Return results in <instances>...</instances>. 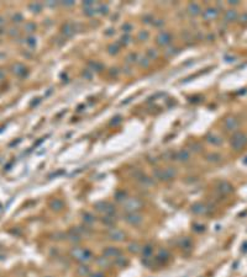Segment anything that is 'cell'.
Here are the masks:
<instances>
[{"instance_id": "38", "label": "cell", "mask_w": 247, "mask_h": 277, "mask_svg": "<svg viewBox=\"0 0 247 277\" xmlns=\"http://www.w3.org/2000/svg\"><path fill=\"white\" fill-rule=\"evenodd\" d=\"M122 31L125 32V33H128V32H131L132 31V29H134V26L131 25V23H130V22H126V23H124L122 25Z\"/></svg>"}, {"instance_id": "53", "label": "cell", "mask_w": 247, "mask_h": 277, "mask_svg": "<svg viewBox=\"0 0 247 277\" xmlns=\"http://www.w3.org/2000/svg\"><path fill=\"white\" fill-rule=\"evenodd\" d=\"M2 31H3V30H2V29H0V35H2V33H3V32H2Z\"/></svg>"}, {"instance_id": "15", "label": "cell", "mask_w": 247, "mask_h": 277, "mask_svg": "<svg viewBox=\"0 0 247 277\" xmlns=\"http://www.w3.org/2000/svg\"><path fill=\"white\" fill-rule=\"evenodd\" d=\"M219 15V11L215 8H207L205 11H203V17L205 20H214Z\"/></svg>"}, {"instance_id": "32", "label": "cell", "mask_w": 247, "mask_h": 277, "mask_svg": "<svg viewBox=\"0 0 247 277\" xmlns=\"http://www.w3.org/2000/svg\"><path fill=\"white\" fill-rule=\"evenodd\" d=\"M25 43L30 48H33V47L36 46V38H35L33 36H29L27 38L25 39Z\"/></svg>"}, {"instance_id": "34", "label": "cell", "mask_w": 247, "mask_h": 277, "mask_svg": "<svg viewBox=\"0 0 247 277\" xmlns=\"http://www.w3.org/2000/svg\"><path fill=\"white\" fill-rule=\"evenodd\" d=\"M126 199H127V195H126L124 191H120V192L116 193V201H119L120 203H122Z\"/></svg>"}, {"instance_id": "41", "label": "cell", "mask_w": 247, "mask_h": 277, "mask_svg": "<svg viewBox=\"0 0 247 277\" xmlns=\"http://www.w3.org/2000/svg\"><path fill=\"white\" fill-rule=\"evenodd\" d=\"M130 39H131V37H130L128 35H125V36H122V37H121L120 41H121V43H122L124 46H127V45L130 43Z\"/></svg>"}, {"instance_id": "6", "label": "cell", "mask_w": 247, "mask_h": 277, "mask_svg": "<svg viewBox=\"0 0 247 277\" xmlns=\"http://www.w3.org/2000/svg\"><path fill=\"white\" fill-rule=\"evenodd\" d=\"M124 220L127 224H130V226L137 227V226H140L142 222H144V217H142L138 212H132V213H126L124 216Z\"/></svg>"}, {"instance_id": "47", "label": "cell", "mask_w": 247, "mask_h": 277, "mask_svg": "<svg viewBox=\"0 0 247 277\" xmlns=\"http://www.w3.org/2000/svg\"><path fill=\"white\" fill-rule=\"evenodd\" d=\"M64 6H72V5H74V2H72V0H68V2H64V3H62Z\"/></svg>"}, {"instance_id": "43", "label": "cell", "mask_w": 247, "mask_h": 277, "mask_svg": "<svg viewBox=\"0 0 247 277\" xmlns=\"http://www.w3.org/2000/svg\"><path fill=\"white\" fill-rule=\"evenodd\" d=\"M142 20H144L145 23H152V21H154V17L152 15H145Z\"/></svg>"}, {"instance_id": "35", "label": "cell", "mask_w": 247, "mask_h": 277, "mask_svg": "<svg viewBox=\"0 0 247 277\" xmlns=\"http://www.w3.org/2000/svg\"><path fill=\"white\" fill-rule=\"evenodd\" d=\"M25 30L26 32H29V33H32L35 30H36V25L33 22H27L25 25Z\"/></svg>"}, {"instance_id": "51", "label": "cell", "mask_w": 247, "mask_h": 277, "mask_svg": "<svg viewBox=\"0 0 247 277\" xmlns=\"http://www.w3.org/2000/svg\"><path fill=\"white\" fill-rule=\"evenodd\" d=\"M229 4H230V5H237L239 2H229Z\"/></svg>"}, {"instance_id": "4", "label": "cell", "mask_w": 247, "mask_h": 277, "mask_svg": "<svg viewBox=\"0 0 247 277\" xmlns=\"http://www.w3.org/2000/svg\"><path fill=\"white\" fill-rule=\"evenodd\" d=\"M94 207H95V209L98 211V212L103 213L104 216H106V217H114L116 214L115 207L108 201H100V202L95 203Z\"/></svg>"}, {"instance_id": "21", "label": "cell", "mask_w": 247, "mask_h": 277, "mask_svg": "<svg viewBox=\"0 0 247 277\" xmlns=\"http://www.w3.org/2000/svg\"><path fill=\"white\" fill-rule=\"evenodd\" d=\"M49 207L53 211H61L63 208V201L59 199H55L49 202Z\"/></svg>"}, {"instance_id": "2", "label": "cell", "mask_w": 247, "mask_h": 277, "mask_svg": "<svg viewBox=\"0 0 247 277\" xmlns=\"http://www.w3.org/2000/svg\"><path fill=\"white\" fill-rule=\"evenodd\" d=\"M71 256L81 263H85L93 259V254L87 248H73L71 250Z\"/></svg>"}, {"instance_id": "22", "label": "cell", "mask_w": 247, "mask_h": 277, "mask_svg": "<svg viewBox=\"0 0 247 277\" xmlns=\"http://www.w3.org/2000/svg\"><path fill=\"white\" fill-rule=\"evenodd\" d=\"M127 249H128V251L131 253V254H138V253L142 251V246H141L138 243H131V244H128Z\"/></svg>"}, {"instance_id": "18", "label": "cell", "mask_w": 247, "mask_h": 277, "mask_svg": "<svg viewBox=\"0 0 247 277\" xmlns=\"http://www.w3.org/2000/svg\"><path fill=\"white\" fill-rule=\"evenodd\" d=\"M187 11H188V14L192 15V16H198L201 14V9L199 6V4L197 3H190L187 8Z\"/></svg>"}, {"instance_id": "39", "label": "cell", "mask_w": 247, "mask_h": 277, "mask_svg": "<svg viewBox=\"0 0 247 277\" xmlns=\"http://www.w3.org/2000/svg\"><path fill=\"white\" fill-rule=\"evenodd\" d=\"M147 56H148L150 59H156L158 57V52L156 49H148L147 51Z\"/></svg>"}, {"instance_id": "9", "label": "cell", "mask_w": 247, "mask_h": 277, "mask_svg": "<svg viewBox=\"0 0 247 277\" xmlns=\"http://www.w3.org/2000/svg\"><path fill=\"white\" fill-rule=\"evenodd\" d=\"M173 160H177L180 163L190 162V152L188 149H180V150L173 152Z\"/></svg>"}, {"instance_id": "23", "label": "cell", "mask_w": 247, "mask_h": 277, "mask_svg": "<svg viewBox=\"0 0 247 277\" xmlns=\"http://www.w3.org/2000/svg\"><path fill=\"white\" fill-rule=\"evenodd\" d=\"M112 262L115 263L116 266H119V267H125L127 263H128V260L125 257V256H122V255H120L119 257H116L115 260H112Z\"/></svg>"}, {"instance_id": "7", "label": "cell", "mask_w": 247, "mask_h": 277, "mask_svg": "<svg viewBox=\"0 0 247 277\" xmlns=\"http://www.w3.org/2000/svg\"><path fill=\"white\" fill-rule=\"evenodd\" d=\"M108 238L112 242H122L126 238V233L116 227H111L108 230Z\"/></svg>"}, {"instance_id": "25", "label": "cell", "mask_w": 247, "mask_h": 277, "mask_svg": "<svg viewBox=\"0 0 247 277\" xmlns=\"http://www.w3.org/2000/svg\"><path fill=\"white\" fill-rule=\"evenodd\" d=\"M97 262H98V265L99 266H101V267H108L110 263H111V261H110V259H108V257H105V256H101V257H98L97 259Z\"/></svg>"}, {"instance_id": "49", "label": "cell", "mask_w": 247, "mask_h": 277, "mask_svg": "<svg viewBox=\"0 0 247 277\" xmlns=\"http://www.w3.org/2000/svg\"><path fill=\"white\" fill-rule=\"evenodd\" d=\"M4 22H5V19H4L3 16H0V26H3V25H4Z\"/></svg>"}, {"instance_id": "30", "label": "cell", "mask_w": 247, "mask_h": 277, "mask_svg": "<svg viewBox=\"0 0 247 277\" xmlns=\"http://www.w3.org/2000/svg\"><path fill=\"white\" fill-rule=\"evenodd\" d=\"M29 9L32 11V12H40L41 9H42V5L40 3H32L29 5Z\"/></svg>"}, {"instance_id": "50", "label": "cell", "mask_w": 247, "mask_h": 277, "mask_svg": "<svg viewBox=\"0 0 247 277\" xmlns=\"http://www.w3.org/2000/svg\"><path fill=\"white\" fill-rule=\"evenodd\" d=\"M35 100H36V101H33V102H32V103H31V106H33V105H37V103H38V102H40V101H41V100H40V99H35Z\"/></svg>"}, {"instance_id": "29", "label": "cell", "mask_w": 247, "mask_h": 277, "mask_svg": "<svg viewBox=\"0 0 247 277\" xmlns=\"http://www.w3.org/2000/svg\"><path fill=\"white\" fill-rule=\"evenodd\" d=\"M190 153L193 152V153H199L200 150H201V146L199 143H197V142H193V143H190L189 144V149H188Z\"/></svg>"}, {"instance_id": "14", "label": "cell", "mask_w": 247, "mask_h": 277, "mask_svg": "<svg viewBox=\"0 0 247 277\" xmlns=\"http://www.w3.org/2000/svg\"><path fill=\"white\" fill-rule=\"evenodd\" d=\"M205 160L210 164H219V163H221L223 156L216 152H213V153H207L205 155Z\"/></svg>"}, {"instance_id": "16", "label": "cell", "mask_w": 247, "mask_h": 277, "mask_svg": "<svg viewBox=\"0 0 247 277\" xmlns=\"http://www.w3.org/2000/svg\"><path fill=\"white\" fill-rule=\"evenodd\" d=\"M224 126H225L226 131H236L237 127H239V122L233 117H229V118H226V120H225Z\"/></svg>"}, {"instance_id": "11", "label": "cell", "mask_w": 247, "mask_h": 277, "mask_svg": "<svg viewBox=\"0 0 247 277\" xmlns=\"http://www.w3.org/2000/svg\"><path fill=\"white\" fill-rule=\"evenodd\" d=\"M192 212L197 216H205L207 212H209V208L206 207V205H204L201 202H197L192 206Z\"/></svg>"}, {"instance_id": "36", "label": "cell", "mask_w": 247, "mask_h": 277, "mask_svg": "<svg viewBox=\"0 0 247 277\" xmlns=\"http://www.w3.org/2000/svg\"><path fill=\"white\" fill-rule=\"evenodd\" d=\"M178 53H179V48H176V47L169 48L168 51H166V54H167L168 57H173V56H176V54H178Z\"/></svg>"}, {"instance_id": "3", "label": "cell", "mask_w": 247, "mask_h": 277, "mask_svg": "<svg viewBox=\"0 0 247 277\" xmlns=\"http://www.w3.org/2000/svg\"><path fill=\"white\" fill-rule=\"evenodd\" d=\"M121 206L126 213H132V212H138L142 208V206H144V203L137 197H127L121 203Z\"/></svg>"}, {"instance_id": "8", "label": "cell", "mask_w": 247, "mask_h": 277, "mask_svg": "<svg viewBox=\"0 0 247 277\" xmlns=\"http://www.w3.org/2000/svg\"><path fill=\"white\" fill-rule=\"evenodd\" d=\"M172 35L169 32H167V31H161L157 37H156V43H157L160 47H167V46H169L172 43Z\"/></svg>"}, {"instance_id": "5", "label": "cell", "mask_w": 247, "mask_h": 277, "mask_svg": "<svg viewBox=\"0 0 247 277\" xmlns=\"http://www.w3.org/2000/svg\"><path fill=\"white\" fill-rule=\"evenodd\" d=\"M247 144V137L241 133V132H236L231 137V147L235 150H241Z\"/></svg>"}, {"instance_id": "19", "label": "cell", "mask_w": 247, "mask_h": 277, "mask_svg": "<svg viewBox=\"0 0 247 277\" xmlns=\"http://www.w3.org/2000/svg\"><path fill=\"white\" fill-rule=\"evenodd\" d=\"M217 190L221 192V193H230L232 192V186L227 182V181H223V182H220L219 183V186H217Z\"/></svg>"}, {"instance_id": "1", "label": "cell", "mask_w": 247, "mask_h": 277, "mask_svg": "<svg viewBox=\"0 0 247 277\" xmlns=\"http://www.w3.org/2000/svg\"><path fill=\"white\" fill-rule=\"evenodd\" d=\"M176 176H177V170L176 168H172V166H168L164 169H154L153 171V177L160 181H164V182L171 181Z\"/></svg>"}, {"instance_id": "48", "label": "cell", "mask_w": 247, "mask_h": 277, "mask_svg": "<svg viewBox=\"0 0 247 277\" xmlns=\"http://www.w3.org/2000/svg\"><path fill=\"white\" fill-rule=\"evenodd\" d=\"M112 31H114V30H111V29H109V30H108V32H105V36H111V35L114 33Z\"/></svg>"}, {"instance_id": "24", "label": "cell", "mask_w": 247, "mask_h": 277, "mask_svg": "<svg viewBox=\"0 0 247 277\" xmlns=\"http://www.w3.org/2000/svg\"><path fill=\"white\" fill-rule=\"evenodd\" d=\"M119 51H120V43H119V42L111 43V45L108 46V52H109V54H111V56L118 54Z\"/></svg>"}, {"instance_id": "31", "label": "cell", "mask_w": 247, "mask_h": 277, "mask_svg": "<svg viewBox=\"0 0 247 277\" xmlns=\"http://www.w3.org/2000/svg\"><path fill=\"white\" fill-rule=\"evenodd\" d=\"M137 38H138V41H147L150 38V33L147 31H140L137 35Z\"/></svg>"}, {"instance_id": "33", "label": "cell", "mask_w": 247, "mask_h": 277, "mask_svg": "<svg viewBox=\"0 0 247 277\" xmlns=\"http://www.w3.org/2000/svg\"><path fill=\"white\" fill-rule=\"evenodd\" d=\"M126 60L127 63H137L138 62V58H137V54L136 53H130L127 57H126Z\"/></svg>"}, {"instance_id": "27", "label": "cell", "mask_w": 247, "mask_h": 277, "mask_svg": "<svg viewBox=\"0 0 247 277\" xmlns=\"http://www.w3.org/2000/svg\"><path fill=\"white\" fill-rule=\"evenodd\" d=\"M95 9H97V12H99V14H101V15H106L109 12L108 5H104V4H97Z\"/></svg>"}, {"instance_id": "13", "label": "cell", "mask_w": 247, "mask_h": 277, "mask_svg": "<svg viewBox=\"0 0 247 277\" xmlns=\"http://www.w3.org/2000/svg\"><path fill=\"white\" fill-rule=\"evenodd\" d=\"M206 142L207 143H210V144H213V146H215V147H219V146H221L223 144V138L220 137L219 134H216V133H209L206 136Z\"/></svg>"}, {"instance_id": "42", "label": "cell", "mask_w": 247, "mask_h": 277, "mask_svg": "<svg viewBox=\"0 0 247 277\" xmlns=\"http://www.w3.org/2000/svg\"><path fill=\"white\" fill-rule=\"evenodd\" d=\"M141 62H138V64L141 65V67H144V68H147L148 65H150V60L147 58H142V59H138Z\"/></svg>"}, {"instance_id": "44", "label": "cell", "mask_w": 247, "mask_h": 277, "mask_svg": "<svg viewBox=\"0 0 247 277\" xmlns=\"http://www.w3.org/2000/svg\"><path fill=\"white\" fill-rule=\"evenodd\" d=\"M120 122H121V116H116V117H114V118H112V121L110 122V125L116 126V125H119Z\"/></svg>"}, {"instance_id": "26", "label": "cell", "mask_w": 247, "mask_h": 277, "mask_svg": "<svg viewBox=\"0 0 247 277\" xmlns=\"http://www.w3.org/2000/svg\"><path fill=\"white\" fill-rule=\"evenodd\" d=\"M77 272L79 273L81 276H87V275H90V270L87 265H84V263H82V265L77 269Z\"/></svg>"}, {"instance_id": "45", "label": "cell", "mask_w": 247, "mask_h": 277, "mask_svg": "<svg viewBox=\"0 0 247 277\" xmlns=\"http://www.w3.org/2000/svg\"><path fill=\"white\" fill-rule=\"evenodd\" d=\"M12 21H14V22H21V21H22V15H21V14H15V15H12Z\"/></svg>"}, {"instance_id": "12", "label": "cell", "mask_w": 247, "mask_h": 277, "mask_svg": "<svg viewBox=\"0 0 247 277\" xmlns=\"http://www.w3.org/2000/svg\"><path fill=\"white\" fill-rule=\"evenodd\" d=\"M75 32V25L73 22H66L62 26V35L66 37H72Z\"/></svg>"}, {"instance_id": "54", "label": "cell", "mask_w": 247, "mask_h": 277, "mask_svg": "<svg viewBox=\"0 0 247 277\" xmlns=\"http://www.w3.org/2000/svg\"><path fill=\"white\" fill-rule=\"evenodd\" d=\"M0 208H2V205H0Z\"/></svg>"}, {"instance_id": "37", "label": "cell", "mask_w": 247, "mask_h": 277, "mask_svg": "<svg viewBox=\"0 0 247 277\" xmlns=\"http://www.w3.org/2000/svg\"><path fill=\"white\" fill-rule=\"evenodd\" d=\"M168 257H169V255H168V253L166 251V250H161V251L158 253V255H157V257H156V259L162 261L163 259H164V260H167Z\"/></svg>"}, {"instance_id": "10", "label": "cell", "mask_w": 247, "mask_h": 277, "mask_svg": "<svg viewBox=\"0 0 247 277\" xmlns=\"http://www.w3.org/2000/svg\"><path fill=\"white\" fill-rule=\"evenodd\" d=\"M103 255L108 257V259H112L115 260L116 257H119L121 255V250L118 249V248H115V246H108L103 250Z\"/></svg>"}, {"instance_id": "40", "label": "cell", "mask_w": 247, "mask_h": 277, "mask_svg": "<svg viewBox=\"0 0 247 277\" xmlns=\"http://www.w3.org/2000/svg\"><path fill=\"white\" fill-rule=\"evenodd\" d=\"M89 65L90 67H93V70H97V72H99L101 69V64L98 63V62H90Z\"/></svg>"}, {"instance_id": "46", "label": "cell", "mask_w": 247, "mask_h": 277, "mask_svg": "<svg viewBox=\"0 0 247 277\" xmlns=\"http://www.w3.org/2000/svg\"><path fill=\"white\" fill-rule=\"evenodd\" d=\"M89 277H104V273H101V272H94V273H90Z\"/></svg>"}, {"instance_id": "20", "label": "cell", "mask_w": 247, "mask_h": 277, "mask_svg": "<svg viewBox=\"0 0 247 277\" xmlns=\"http://www.w3.org/2000/svg\"><path fill=\"white\" fill-rule=\"evenodd\" d=\"M82 217H83V222L85 224H89V226H92V224H94L97 222L95 216H93L92 213H89V212H84Z\"/></svg>"}, {"instance_id": "52", "label": "cell", "mask_w": 247, "mask_h": 277, "mask_svg": "<svg viewBox=\"0 0 247 277\" xmlns=\"http://www.w3.org/2000/svg\"><path fill=\"white\" fill-rule=\"evenodd\" d=\"M3 78H4V72L0 70V79H3Z\"/></svg>"}, {"instance_id": "17", "label": "cell", "mask_w": 247, "mask_h": 277, "mask_svg": "<svg viewBox=\"0 0 247 277\" xmlns=\"http://www.w3.org/2000/svg\"><path fill=\"white\" fill-rule=\"evenodd\" d=\"M12 73H14L15 75H17V76H25V74L27 73V69H26V67L24 64L16 63V64L12 65Z\"/></svg>"}, {"instance_id": "28", "label": "cell", "mask_w": 247, "mask_h": 277, "mask_svg": "<svg viewBox=\"0 0 247 277\" xmlns=\"http://www.w3.org/2000/svg\"><path fill=\"white\" fill-rule=\"evenodd\" d=\"M225 17H226V20H229V21H235V20L237 19V12H236V10H229V11H226Z\"/></svg>"}]
</instances>
